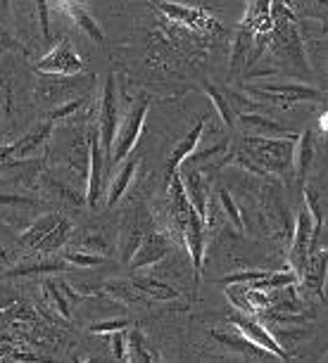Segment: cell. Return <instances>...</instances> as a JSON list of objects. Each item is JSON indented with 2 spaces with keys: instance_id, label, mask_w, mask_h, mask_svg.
Here are the masks:
<instances>
[{
  "instance_id": "cell-1",
  "label": "cell",
  "mask_w": 328,
  "mask_h": 363,
  "mask_svg": "<svg viewBox=\"0 0 328 363\" xmlns=\"http://www.w3.org/2000/svg\"><path fill=\"white\" fill-rule=\"evenodd\" d=\"M100 145L102 152L109 162H112V150L114 138L119 131V107H117V86H114V74H107L105 88H102V100H100Z\"/></svg>"
},
{
  "instance_id": "cell-2",
  "label": "cell",
  "mask_w": 328,
  "mask_h": 363,
  "mask_svg": "<svg viewBox=\"0 0 328 363\" xmlns=\"http://www.w3.org/2000/svg\"><path fill=\"white\" fill-rule=\"evenodd\" d=\"M248 143L255 147V160L262 164L259 174L273 171V174H283L285 169L295 162V140H262V138H248Z\"/></svg>"
},
{
  "instance_id": "cell-3",
  "label": "cell",
  "mask_w": 328,
  "mask_h": 363,
  "mask_svg": "<svg viewBox=\"0 0 328 363\" xmlns=\"http://www.w3.org/2000/svg\"><path fill=\"white\" fill-rule=\"evenodd\" d=\"M148 114V98H141L136 102V107H131V112L126 114V119L119 124L117 138H114V150H112V162H124L131 150L138 143V135L143 131V121Z\"/></svg>"
},
{
  "instance_id": "cell-4",
  "label": "cell",
  "mask_w": 328,
  "mask_h": 363,
  "mask_svg": "<svg viewBox=\"0 0 328 363\" xmlns=\"http://www.w3.org/2000/svg\"><path fill=\"white\" fill-rule=\"evenodd\" d=\"M36 69L40 74H65V77H70V74L84 72V62H81V57H79L77 52H74V48H72L70 40L62 38L36 65Z\"/></svg>"
},
{
  "instance_id": "cell-5",
  "label": "cell",
  "mask_w": 328,
  "mask_h": 363,
  "mask_svg": "<svg viewBox=\"0 0 328 363\" xmlns=\"http://www.w3.org/2000/svg\"><path fill=\"white\" fill-rule=\"evenodd\" d=\"M312 235H314V218L310 214V209L305 207V209H300V214L295 218V235H293V242H290V264L297 276H302L307 257H310Z\"/></svg>"
},
{
  "instance_id": "cell-6",
  "label": "cell",
  "mask_w": 328,
  "mask_h": 363,
  "mask_svg": "<svg viewBox=\"0 0 328 363\" xmlns=\"http://www.w3.org/2000/svg\"><path fill=\"white\" fill-rule=\"evenodd\" d=\"M252 93L259 95V98H266L276 105H293L297 100H319L321 98V91L317 88H310V86H276V84H269V86H259V88H252Z\"/></svg>"
},
{
  "instance_id": "cell-7",
  "label": "cell",
  "mask_w": 328,
  "mask_h": 363,
  "mask_svg": "<svg viewBox=\"0 0 328 363\" xmlns=\"http://www.w3.org/2000/svg\"><path fill=\"white\" fill-rule=\"evenodd\" d=\"M231 320H234L236 328L245 335V337L252 340V342H255V345H259V347H264L266 352H271L278 361H288V359H290V354L285 352V349H283L281 345H278V342L273 340L269 333H266V328L259 325L257 320H252V318H248V316H231Z\"/></svg>"
},
{
  "instance_id": "cell-8",
  "label": "cell",
  "mask_w": 328,
  "mask_h": 363,
  "mask_svg": "<svg viewBox=\"0 0 328 363\" xmlns=\"http://www.w3.org/2000/svg\"><path fill=\"white\" fill-rule=\"evenodd\" d=\"M102 145H100V135H91V171H88V190H86V204L91 209L98 207V197H100V186H102Z\"/></svg>"
},
{
  "instance_id": "cell-9",
  "label": "cell",
  "mask_w": 328,
  "mask_h": 363,
  "mask_svg": "<svg viewBox=\"0 0 328 363\" xmlns=\"http://www.w3.org/2000/svg\"><path fill=\"white\" fill-rule=\"evenodd\" d=\"M169 252V242L167 238L162 235H146L141 240L138 250L133 252L131 257V269H143V266H150L155 262H160V259Z\"/></svg>"
},
{
  "instance_id": "cell-10",
  "label": "cell",
  "mask_w": 328,
  "mask_h": 363,
  "mask_svg": "<svg viewBox=\"0 0 328 363\" xmlns=\"http://www.w3.org/2000/svg\"><path fill=\"white\" fill-rule=\"evenodd\" d=\"M326 271H328V250H310V257H307V264L302 269V278L307 287L317 290V294L324 292V280H326Z\"/></svg>"
},
{
  "instance_id": "cell-11",
  "label": "cell",
  "mask_w": 328,
  "mask_h": 363,
  "mask_svg": "<svg viewBox=\"0 0 328 363\" xmlns=\"http://www.w3.org/2000/svg\"><path fill=\"white\" fill-rule=\"evenodd\" d=\"M181 181H183V188H186V195L190 204L197 209V214H200L204 221H207V188H204V181L200 178L197 171H183L181 174Z\"/></svg>"
},
{
  "instance_id": "cell-12",
  "label": "cell",
  "mask_w": 328,
  "mask_h": 363,
  "mask_svg": "<svg viewBox=\"0 0 328 363\" xmlns=\"http://www.w3.org/2000/svg\"><path fill=\"white\" fill-rule=\"evenodd\" d=\"M202 128H204V121H197L193 131H190L186 138L174 147V152L169 155V176H172L174 171H179L181 164L193 155V150L197 147V143H200V138H202Z\"/></svg>"
},
{
  "instance_id": "cell-13",
  "label": "cell",
  "mask_w": 328,
  "mask_h": 363,
  "mask_svg": "<svg viewBox=\"0 0 328 363\" xmlns=\"http://www.w3.org/2000/svg\"><path fill=\"white\" fill-rule=\"evenodd\" d=\"M136 169H138V160H129V162L124 164V167L119 169V174L114 176L112 186H109V193H107V207H114V204H117V202L121 200V195H124L126 190H129V186H131Z\"/></svg>"
},
{
  "instance_id": "cell-14",
  "label": "cell",
  "mask_w": 328,
  "mask_h": 363,
  "mask_svg": "<svg viewBox=\"0 0 328 363\" xmlns=\"http://www.w3.org/2000/svg\"><path fill=\"white\" fill-rule=\"evenodd\" d=\"M67 12L72 15L74 24H77L91 40H95V43H102V40H105V33H102L100 24L95 22L91 15H88L86 8H81V5H77V3H70V5H67Z\"/></svg>"
},
{
  "instance_id": "cell-15",
  "label": "cell",
  "mask_w": 328,
  "mask_h": 363,
  "mask_svg": "<svg viewBox=\"0 0 328 363\" xmlns=\"http://www.w3.org/2000/svg\"><path fill=\"white\" fill-rule=\"evenodd\" d=\"M310 162H312V133L305 131V133H300V138L295 143V162H293L297 169V181L300 183H305Z\"/></svg>"
},
{
  "instance_id": "cell-16",
  "label": "cell",
  "mask_w": 328,
  "mask_h": 363,
  "mask_svg": "<svg viewBox=\"0 0 328 363\" xmlns=\"http://www.w3.org/2000/svg\"><path fill=\"white\" fill-rule=\"evenodd\" d=\"M60 218H62V216H55V214L43 216L36 225H31V228L24 233V235H22V242H24V245H33V247H36L40 240H43V238L48 235V233H50V230L55 228V225H58Z\"/></svg>"
},
{
  "instance_id": "cell-17",
  "label": "cell",
  "mask_w": 328,
  "mask_h": 363,
  "mask_svg": "<svg viewBox=\"0 0 328 363\" xmlns=\"http://www.w3.org/2000/svg\"><path fill=\"white\" fill-rule=\"evenodd\" d=\"M67 233H70V223L65 221V218H60L58 225L48 233V235L40 240V242L36 245L38 250H43V252H55L60 247V245H65V240H67Z\"/></svg>"
},
{
  "instance_id": "cell-18",
  "label": "cell",
  "mask_w": 328,
  "mask_h": 363,
  "mask_svg": "<svg viewBox=\"0 0 328 363\" xmlns=\"http://www.w3.org/2000/svg\"><path fill=\"white\" fill-rule=\"evenodd\" d=\"M136 287L146 294H153V297H157V299H176L179 297V292H176L174 287L164 285V283H160V280H153V278L136 280Z\"/></svg>"
},
{
  "instance_id": "cell-19",
  "label": "cell",
  "mask_w": 328,
  "mask_h": 363,
  "mask_svg": "<svg viewBox=\"0 0 328 363\" xmlns=\"http://www.w3.org/2000/svg\"><path fill=\"white\" fill-rule=\"evenodd\" d=\"M126 349H129V359H131V361H153V356L146 354V347H143V335L138 330H131L126 335Z\"/></svg>"
},
{
  "instance_id": "cell-20",
  "label": "cell",
  "mask_w": 328,
  "mask_h": 363,
  "mask_svg": "<svg viewBox=\"0 0 328 363\" xmlns=\"http://www.w3.org/2000/svg\"><path fill=\"white\" fill-rule=\"evenodd\" d=\"M204 91H207L209 100L214 102V107H217V112H219V116H222V121H224V124H226V126L234 124V114H231V107H229L226 98H224V95L219 93L214 86H204Z\"/></svg>"
},
{
  "instance_id": "cell-21",
  "label": "cell",
  "mask_w": 328,
  "mask_h": 363,
  "mask_svg": "<svg viewBox=\"0 0 328 363\" xmlns=\"http://www.w3.org/2000/svg\"><path fill=\"white\" fill-rule=\"evenodd\" d=\"M241 121L243 124H248V126H259L262 131H278V133H283V135H293L290 131H285V128L281 124H276V121H269V119H264V116H257V114H241ZM293 138H297V135H293Z\"/></svg>"
},
{
  "instance_id": "cell-22",
  "label": "cell",
  "mask_w": 328,
  "mask_h": 363,
  "mask_svg": "<svg viewBox=\"0 0 328 363\" xmlns=\"http://www.w3.org/2000/svg\"><path fill=\"white\" fill-rule=\"evenodd\" d=\"M67 264L62 262H48V264H33V266H24V269L12 271L10 276H36V273H55V271H65Z\"/></svg>"
},
{
  "instance_id": "cell-23",
  "label": "cell",
  "mask_w": 328,
  "mask_h": 363,
  "mask_svg": "<svg viewBox=\"0 0 328 363\" xmlns=\"http://www.w3.org/2000/svg\"><path fill=\"white\" fill-rule=\"evenodd\" d=\"M219 202H222V207H224V211L229 214V218L234 221V225L238 230H243V218H241V211H238V207H236V202H234V197H231V193L229 190H219Z\"/></svg>"
},
{
  "instance_id": "cell-24",
  "label": "cell",
  "mask_w": 328,
  "mask_h": 363,
  "mask_svg": "<svg viewBox=\"0 0 328 363\" xmlns=\"http://www.w3.org/2000/svg\"><path fill=\"white\" fill-rule=\"evenodd\" d=\"M45 292H48V299L53 301V306L62 313V318H70V304L65 301L62 292L58 290V285L55 283H45Z\"/></svg>"
},
{
  "instance_id": "cell-25",
  "label": "cell",
  "mask_w": 328,
  "mask_h": 363,
  "mask_svg": "<svg viewBox=\"0 0 328 363\" xmlns=\"http://www.w3.org/2000/svg\"><path fill=\"white\" fill-rule=\"evenodd\" d=\"M126 328H129V320L117 318V320H102V323L91 325V333H95V335H112V333L126 330Z\"/></svg>"
},
{
  "instance_id": "cell-26",
  "label": "cell",
  "mask_w": 328,
  "mask_h": 363,
  "mask_svg": "<svg viewBox=\"0 0 328 363\" xmlns=\"http://www.w3.org/2000/svg\"><path fill=\"white\" fill-rule=\"evenodd\" d=\"M36 10H38L40 36H43L45 40H50V15H48V0H36Z\"/></svg>"
},
{
  "instance_id": "cell-27",
  "label": "cell",
  "mask_w": 328,
  "mask_h": 363,
  "mask_svg": "<svg viewBox=\"0 0 328 363\" xmlns=\"http://www.w3.org/2000/svg\"><path fill=\"white\" fill-rule=\"evenodd\" d=\"M67 262L77 264V266H98V264L105 262V259L98 257V255H81V252H72V255H67Z\"/></svg>"
},
{
  "instance_id": "cell-28",
  "label": "cell",
  "mask_w": 328,
  "mask_h": 363,
  "mask_svg": "<svg viewBox=\"0 0 328 363\" xmlns=\"http://www.w3.org/2000/svg\"><path fill=\"white\" fill-rule=\"evenodd\" d=\"M112 352H114V356H117L119 361H124V359H129L126 356V335H124V330H119V333H112Z\"/></svg>"
},
{
  "instance_id": "cell-29",
  "label": "cell",
  "mask_w": 328,
  "mask_h": 363,
  "mask_svg": "<svg viewBox=\"0 0 328 363\" xmlns=\"http://www.w3.org/2000/svg\"><path fill=\"white\" fill-rule=\"evenodd\" d=\"M84 105V100H74V102H67L65 107H58L55 112H50V119H65V116H70L72 112H77V109Z\"/></svg>"
},
{
  "instance_id": "cell-30",
  "label": "cell",
  "mask_w": 328,
  "mask_h": 363,
  "mask_svg": "<svg viewBox=\"0 0 328 363\" xmlns=\"http://www.w3.org/2000/svg\"><path fill=\"white\" fill-rule=\"evenodd\" d=\"M0 204H12V207H31V200L26 197H15V195H0Z\"/></svg>"
},
{
  "instance_id": "cell-31",
  "label": "cell",
  "mask_w": 328,
  "mask_h": 363,
  "mask_svg": "<svg viewBox=\"0 0 328 363\" xmlns=\"http://www.w3.org/2000/svg\"><path fill=\"white\" fill-rule=\"evenodd\" d=\"M0 48H8V50H19L22 45H19L17 40L12 38L5 29H0Z\"/></svg>"
},
{
  "instance_id": "cell-32",
  "label": "cell",
  "mask_w": 328,
  "mask_h": 363,
  "mask_svg": "<svg viewBox=\"0 0 328 363\" xmlns=\"http://www.w3.org/2000/svg\"><path fill=\"white\" fill-rule=\"evenodd\" d=\"M319 126L324 128V131H328V112H326V114H324V116H321V119H319Z\"/></svg>"
},
{
  "instance_id": "cell-33",
  "label": "cell",
  "mask_w": 328,
  "mask_h": 363,
  "mask_svg": "<svg viewBox=\"0 0 328 363\" xmlns=\"http://www.w3.org/2000/svg\"><path fill=\"white\" fill-rule=\"evenodd\" d=\"M283 3H285V5H288V8L293 10V0H283Z\"/></svg>"
},
{
  "instance_id": "cell-34",
  "label": "cell",
  "mask_w": 328,
  "mask_h": 363,
  "mask_svg": "<svg viewBox=\"0 0 328 363\" xmlns=\"http://www.w3.org/2000/svg\"><path fill=\"white\" fill-rule=\"evenodd\" d=\"M317 3H321V5H326V8H328V0H317Z\"/></svg>"
},
{
  "instance_id": "cell-35",
  "label": "cell",
  "mask_w": 328,
  "mask_h": 363,
  "mask_svg": "<svg viewBox=\"0 0 328 363\" xmlns=\"http://www.w3.org/2000/svg\"><path fill=\"white\" fill-rule=\"evenodd\" d=\"M0 259H5V252H3V247H0Z\"/></svg>"
},
{
  "instance_id": "cell-36",
  "label": "cell",
  "mask_w": 328,
  "mask_h": 363,
  "mask_svg": "<svg viewBox=\"0 0 328 363\" xmlns=\"http://www.w3.org/2000/svg\"><path fill=\"white\" fill-rule=\"evenodd\" d=\"M0 342H8V337H3V335H0Z\"/></svg>"
}]
</instances>
